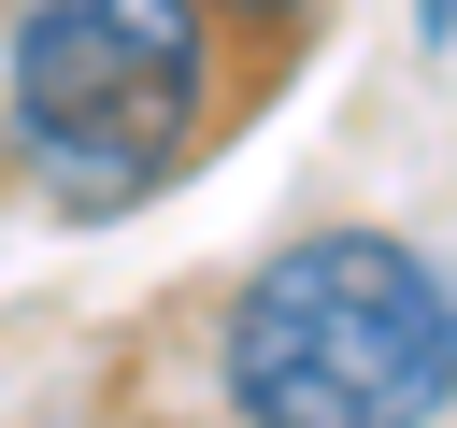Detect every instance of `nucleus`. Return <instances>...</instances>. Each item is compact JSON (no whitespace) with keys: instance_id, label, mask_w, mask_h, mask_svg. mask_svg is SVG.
Instances as JSON below:
<instances>
[{"instance_id":"1","label":"nucleus","mask_w":457,"mask_h":428,"mask_svg":"<svg viewBox=\"0 0 457 428\" xmlns=\"http://www.w3.org/2000/svg\"><path fill=\"white\" fill-rule=\"evenodd\" d=\"M243 100L257 71L214 29V0H14L0 14V171L71 228L171 200L228 143Z\"/></svg>"},{"instance_id":"2","label":"nucleus","mask_w":457,"mask_h":428,"mask_svg":"<svg viewBox=\"0 0 457 428\" xmlns=\"http://www.w3.org/2000/svg\"><path fill=\"white\" fill-rule=\"evenodd\" d=\"M228 428H457V271L414 228H286L214 314Z\"/></svg>"},{"instance_id":"3","label":"nucleus","mask_w":457,"mask_h":428,"mask_svg":"<svg viewBox=\"0 0 457 428\" xmlns=\"http://www.w3.org/2000/svg\"><path fill=\"white\" fill-rule=\"evenodd\" d=\"M328 0H214V29L257 57V86H271V57H300V29H314Z\"/></svg>"},{"instance_id":"4","label":"nucleus","mask_w":457,"mask_h":428,"mask_svg":"<svg viewBox=\"0 0 457 428\" xmlns=\"http://www.w3.org/2000/svg\"><path fill=\"white\" fill-rule=\"evenodd\" d=\"M414 43L443 57V43H457V0H414Z\"/></svg>"}]
</instances>
